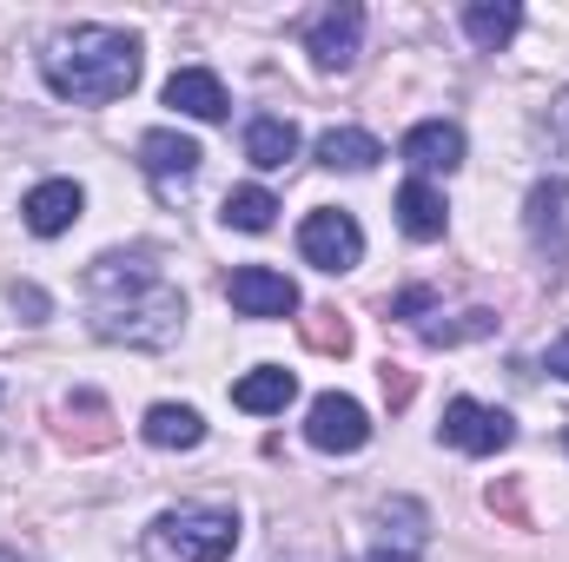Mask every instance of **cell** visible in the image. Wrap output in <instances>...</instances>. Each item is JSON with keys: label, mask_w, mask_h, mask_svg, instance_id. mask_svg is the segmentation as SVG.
Instances as JSON below:
<instances>
[{"label": "cell", "mask_w": 569, "mask_h": 562, "mask_svg": "<svg viewBox=\"0 0 569 562\" xmlns=\"http://www.w3.org/2000/svg\"><path fill=\"white\" fill-rule=\"evenodd\" d=\"M87 298H93V331L107 344H133V351H166L186 331V298L179 284L146 252H107L87 265Z\"/></svg>", "instance_id": "obj_1"}, {"label": "cell", "mask_w": 569, "mask_h": 562, "mask_svg": "<svg viewBox=\"0 0 569 562\" xmlns=\"http://www.w3.org/2000/svg\"><path fill=\"white\" fill-rule=\"evenodd\" d=\"M40 73L73 107H107L140 87V40L120 27H73L40 53Z\"/></svg>", "instance_id": "obj_2"}, {"label": "cell", "mask_w": 569, "mask_h": 562, "mask_svg": "<svg viewBox=\"0 0 569 562\" xmlns=\"http://www.w3.org/2000/svg\"><path fill=\"white\" fill-rule=\"evenodd\" d=\"M497 331V311H457V318H437V324H425V344H437V351H450V344H477V338H490Z\"/></svg>", "instance_id": "obj_22"}, {"label": "cell", "mask_w": 569, "mask_h": 562, "mask_svg": "<svg viewBox=\"0 0 569 562\" xmlns=\"http://www.w3.org/2000/svg\"><path fill=\"white\" fill-rule=\"evenodd\" d=\"M430 304H437V291H430V284H411V291H398V304H391V318H425Z\"/></svg>", "instance_id": "obj_27"}, {"label": "cell", "mask_w": 569, "mask_h": 562, "mask_svg": "<svg viewBox=\"0 0 569 562\" xmlns=\"http://www.w3.org/2000/svg\"><path fill=\"white\" fill-rule=\"evenodd\" d=\"M378 159H385V145L371 140V133H358V127L318 133V165H331V172H371Z\"/></svg>", "instance_id": "obj_20"}, {"label": "cell", "mask_w": 569, "mask_h": 562, "mask_svg": "<svg viewBox=\"0 0 569 562\" xmlns=\"http://www.w3.org/2000/svg\"><path fill=\"white\" fill-rule=\"evenodd\" d=\"M246 159H252L259 172H279V165H291V159H298V127H291V120H279V113H259V120L246 127Z\"/></svg>", "instance_id": "obj_19"}, {"label": "cell", "mask_w": 569, "mask_h": 562, "mask_svg": "<svg viewBox=\"0 0 569 562\" xmlns=\"http://www.w3.org/2000/svg\"><path fill=\"white\" fill-rule=\"evenodd\" d=\"M398 225H405L418 245L443 239V225H450V205H443V192H437L430 179H411V185L398 192Z\"/></svg>", "instance_id": "obj_15"}, {"label": "cell", "mask_w": 569, "mask_h": 562, "mask_svg": "<svg viewBox=\"0 0 569 562\" xmlns=\"http://www.w3.org/2000/svg\"><path fill=\"white\" fill-rule=\"evenodd\" d=\"M305 344L325 351V358H345V351H351V324H345L331 304H318V311L305 318Z\"/></svg>", "instance_id": "obj_23"}, {"label": "cell", "mask_w": 569, "mask_h": 562, "mask_svg": "<svg viewBox=\"0 0 569 562\" xmlns=\"http://www.w3.org/2000/svg\"><path fill=\"white\" fill-rule=\"evenodd\" d=\"M140 430H146L152 450H199V443H206V418H199L192 404H152Z\"/></svg>", "instance_id": "obj_18"}, {"label": "cell", "mask_w": 569, "mask_h": 562, "mask_svg": "<svg viewBox=\"0 0 569 562\" xmlns=\"http://www.w3.org/2000/svg\"><path fill=\"white\" fill-rule=\"evenodd\" d=\"M305 436H311V450H325V456H351V450L371 443V418H365L358 398L325 391V398L311 404V418H305Z\"/></svg>", "instance_id": "obj_7"}, {"label": "cell", "mask_w": 569, "mask_h": 562, "mask_svg": "<svg viewBox=\"0 0 569 562\" xmlns=\"http://www.w3.org/2000/svg\"><path fill=\"white\" fill-rule=\"evenodd\" d=\"M411 391H418V378H411L405 364H385V404H391V411H405V404H411Z\"/></svg>", "instance_id": "obj_26"}, {"label": "cell", "mask_w": 569, "mask_h": 562, "mask_svg": "<svg viewBox=\"0 0 569 562\" xmlns=\"http://www.w3.org/2000/svg\"><path fill=\"white\" fill-rule=\"evenodd\" d=\"M358 47H365V7H325L318 20H311V33H305V53L325 67V73H345L351 60H358Z\"/></svg>", "instance_id": "obj_8"}, {"label": "cell", "mask_w": 569, "mask_h": 562, "mask_svg": "<svg viewBox=\"0 0 569 562\" xmlns=\"http://www.w3.org/2000/svg\"><path fill=\"white\" fill-rule=\"evenodd\" d=\"M405 165L425 179V172H457L463 165V133L450 127V120H425V127H411L405 133Z\"/></svg>", "instance_id": "obj_13"}, {"label": "cell", "mask_w": 569, "mask_h": 562, "mask_svg": "<svg viewBox=\"0 0 569 562\" xmlns=\"http://www.w3.org/2000/svg\"><path fill=\"white\" fill-rule=\"evenodd\" d=\"M430 550V510L418 496H391L371 516V550L365 562H425Z\"/></svg>", "instance_id": "obj_4"}, {"label": "cell", "mask_w": 569, "mask_h": 562, "mask_svg": "<svg viewBox=\"0 0 569 562\" xmlns=\"http://www.w3.org/2000/svg\"><path fill=\"white\" fill-rule=\"evenodd\" d=\"M550 371H557V378L569 384V331L557 338V344H550Z\"/></svg>", "instance_id": "obj_30"}, {"label": "cell", "mask_w": 569, "mask_h": 562, "mask_svg": "<svg viewBox=\"0 0 569 562\" xmlns=\"http://www.w3.org/2000/svg\"><path fill=\"white\" fill-rule=\"evenodd\" d=\"M166 107H179L186 120H226V87H219V73H206V67H179L172 80H166Z\"/></svg>", "instance_id": "obj_14"}, {"label": "cell", "mask_w": 569, "mask_h": 562, "mask_svg": "<svg viewBox=\"0 0 569 562\" xmlns=\"http://www.w3.org/2000/svg\"><path fill=\"white\" fill-rule=\"evenodd\" d=\"M80 205H87V192H80L73 179H47V185H33V192H27L20 219H27V232H33V239H60V232L80 219Z\"/></svg>", "instance_id": "obj_12"}, {"label": "cell", "mask_w": 569, "mask_h": 562, "mask_svg": "<svg viewBox=\"0 0 569 562\" xmlns=\"http://www.w3.org/2000/svg\"><path fill=\"white\" fill-rule=\"evenodd\" d=\"M199 145L186 140V133H172V127H152L140 140V165H146V179L159 185V192H179V185H192V172H199Z\"/></svg>", "instance_id": "obj_11"}, {"label": "cell", "mask_w": 569, "mask_h": 562, "mask_svg": "<svg viewBox=\"0 0 569 562\" xmlns=\"http://www.w3.org/2000/svg\"><path fill=\"white\" fill-rule=\"evenodd\" d=\"M13 304L27 311V324H40V318H47V298H40L33 284H20V291H13Z\"/></svg>", "instance_id": "obj_29"}, {"label": "cell", "mask_w": 569, "mask_h": 562, "mask_svg": "<svg viewBox=\"0 0 569 562\" xmlns=\"http://www.w3.org/2000/svg\"><path fill=\"white\" fill-rule=\"evenodd\" d=\"M483 503H490V510H497L503 523H517V530H530V510H523V483H517V476H497Z\"/></svg>", "instance_id": "obj_24"}, {"label": "cell", "mask_w": 569, "mask_h": 562, "mask_svg": "<svg viewBox=\"0 0 569 562\" xmlns=\"http://www.w3.org/2000/svg\"><path fill=\"white\" fill-rule=\"evenodd\" d=\"M239 550V516L219 503H179L166 516H152L140 556L146 562H226Z\"/></svg>", "instance_id": "obj_3"}, {"label": "cell", "mask_w": 569, "mask_h": 562, "mask_svg": "<svg viewBox=\"0 0 569 562\" xmlns=\"http://www.w3.org/2000/svg\"><path fill=\"white\" fill-rule=\"evenodd\" d=\"M563 205H569V179H537L530 185V205H523V219H530V245L563 272L569 265V232H563Z\"/></svg>", "instance_id": "obj_10"}, {"label": "cell", "mask_w": 569, "mask_h": 562, "mask_svg": "<svg viewBox=\"0 0 569 562\" xmlns=\"http://www.w3.org/2000/svg\"><path fill=\"white\" fill-rule=\"evenodd\" d=\"M443 443L463 450V456H497V450L517 443V423H510V411H497V404L450 398V404H443Z\"/></svg>", "instance_id": "obj_5"}, {"label": "cell", "mask_w": 569, "mask_h": 562, "mask_svg": "<svg viewBox=\"0 0 569 562\" xmlns=\"http://www.w3.org/2000/svg\"><path fill=\"white\" fill-rule=\"evenodd\" d=\"M80 404H87V423H80V430H67V443H80V450H107V443H113L107 404H100V398H80Z\"/></svg>", "instance_id": "obj_25"}, {"label": "cell", "mask_w": 569, "mask_h": 562, "mask_svg": "<svg viewBox=\"0 0 569 562\" xmlns=\"http://www.w3.org/2000/svg\"><path fill=\"white\" fill-rule=\"evenodd\" d=\"M272 219H279V199H272L266 185L226 192V225H232V232H272Z\"/></svg>", "instance_id": "obj_21"}, {"label": "cell", "mask_w": 569, "mask_h": 562, "mask_svg": "<svg viewBox=\"0 0 569 562\" xmlns=\"http://www.w3.org/2000/svg\"><path fill=\"white\" fill-rule=\"evenodd\" d=\"M291 398H298V378L279 371V364H259V371H246V378L232 384V404L252 411V418H272V411H284Z\"/></svg>", "instance_id": "obj_17"}, {"label": "cell", "mask_w": 569, "mask_h": 562, "mask_svg": "<svg viewBox=\"0 0 569 562\" xmlns=\"http://www.w3.org/2000/svg\"><path fill=\"white\" fill-rule=\"evenodd\" d=\"M226 298H232L239 318H291L298 311V284L272 272V265H239L226 279Z\"/></svg>", "instance_id": "obj_9"}, {"label": "cell", "mask_w": 569, "mask_h": 562, "mask_svg": "<svg viewBox=\"0 0 569 562\" xmlns=\"http://www.w3.org/2000/svg\"><path fill=\"white\" fill-rule=\"evenodd\" d=\"M550 145H557V152L569 159V87L557 93V100H550Z\"/></svg>", "instance_id": "obj_28"}, {"label": "cell", "mask_w": 569, "mask_h": 562, "mask_svg": "<svg viewBox=\"0 0 569 562\" xmlns=\"http://www.w3.org/2000/svg\"><path fill=\"white\" fill-rule=\"evenodd\" d=\"M517 27H523V7H517V0H470V7H463V33H470V47H483V53L510 47Z\"/></svg>", "instance_id": "obj_16"}, {"label": "cell", "mask_w": 569, "mask_h": 562, "mask_svg": "<svg viewBox=\"0 0 569 562\" xmlns=\"http://www.w3.org/2000/svg\"><path fill=\"white\" fill-rule=\"evenodd\" d=\"M298 252H305V265H318V272H351V265L365 259V232H358L351 212L325 205V212H311V219L298 225Z\"/></svg>", "instance_id": "obj_6"}]
</instances>
